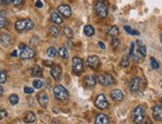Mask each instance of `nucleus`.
<instances>
[{
    "mask_svg": "<svg viewBox=\"0 0 162 124\" xmlns=\"http://www.w3.org/2000/svg\"><path fill=\"white\" fill-rule=\"evenodd\" d=\"M98 80L101 86H109L114 84V79L112 78V75H111L109 73H103L99 75Z\"/></svg>",
    "mask_w": 162,
    "mask_h": 124,
    "instance_id": "6",
    "label": "nucleus"
},
{
    "mask_svg": "<svg viewBox=\"0 0 162 124\" xmlns=\"http://www.w3.org/2000/svg\"><path fill=\"white\" fill-rule=\"evenodd\" d=\"M133 54H134V43H131L130 44V51H129V57L132 58Z\"/></svg>",
    "mask_w": 162,
    "mask_h": 124,
    "instance_id": "39",
    "label": "nucleus"
},
{
    "mask_svg": "<svg viewBox=\"0 0 162 124\" xmlns=\"http://www.w3.org/2000/svg\"><path fill=\"white\" fill-rule=\"evenodd\" d=\"M152 116L155 120L162 121V105H155L152 107Z\"/></svg>",
    "mask_w": 162,
    "mask_h": 124,
    "instance_id": "14",
    "label": "nucleus"
},
{
    "mask_svg": "<svg viewBox=\"0 0 162 124\" xmlns=\"http://www.w3.org/2000/svg\"><path fill=\"white\" fill-rule=\"evenodd\" d=\"M37 100L39 102V104H40L42 107H46L47 104H48V101H49L48 94H47L45 91H41V92H39L37 95Z\"/></svg>",
    "mask_w": 162,
    "mask_h": 124,
    "instance_id": "13",
    "label": "nucleus"
},
{
    "mask_svg": "<svg viewBox=\"0 0 162 124\" xmlns=\"http://www.w3.org/2000/svg\"><path fill=\"white\" fill-rule=\"evenodd\" d=\"M99 1H101V2H103V0H99Z\"/></svg>",
    "mask_w": 162,
    "mask_h": 124,
    "instance_id": "50",
    "label": "nucleus"
},
{
    "mask_svg": "<svg viewBox=\"0 0 162 124\" xmlns=\"http://www.w3.org/2000/svg\"><path fill=\"white\" fill-rule=\"evenodd\" d=\"M145 124H153V122L151 121V119H147V120H146V122H145Z\"/></svg>",
    "mask_w": 162,
    "mask_h": 124,
    "instance_id": "46",
    "label": "nucleus"
},
{
    "mask_svg": "<svg viewBox=\"0 0 162 124\" xmlns=\"http://www.w3.org/2000/svg\"><path fill=\"white\" fill-rule=\"evenodd\" d=\"M145 117V108L143 105H137L132 111V120L135 124H141Z\"/></svg>",
    "mask_w": 162,
    "mask_h": 124,
    "instance_id": "1",
    "label": "nucleus"
},
{
    "mask_svg": "<svg viewBox=\"0 0 162 124\" xmlns=\"http://www.w3.org/2000/svg\"><path fill=\"white\" fill-rule=\"evenodd\" d=\"M85 84L88 88H94L97 84V79L94 75H87L85 78Z\"/></svg>",
    "mask_w": 162,
    "mask_h": 124,
    "instance_id": "18",
    "label": "nucleus"
},
{
    "mask_svg": "<svg viewBox=\"0 0 162 124\" xmlns=\"http://www.w3.org/2000/svg\"><path fill=\"white\" fill-rule=\"evenodd\" d=\"M33 86H34V88H37V90H39V88H41L43 86V82H41L40 80H34Z\"/></svg>",
    "mask_w": 162,
    "mask_h": 124,
    "instance_id": "34",
    "label": "nucleus"
},
{
    "mask_svg": "<svg viewBox=\"0 0 162 124\" xmlns=\"http://www.w3.org/2000/svg\"><path fill=\"white\" fill-rule=\"evenodd\" d=\"M143 58H144V57L142 56L138 51L137 52H134V54H133V56H132V59L134 60V62H136V63H140Z\"/></svg>",
    "mask_w": 162,
    "mask_h": 124,
    "instance_id": "25",
    "label": "nucleus"
},
{
    "mask_svg": "<svg viewBox=\"0 0 162 124\" xmlns=\"http://www.w3.org/2000/svg\"><path fill=\"white\" fill-rule=\"evenodd\" d=\"M12 56H13V57H16V56H17V51L12 52Z\"/></svg>",
    "mask_w": 162,
    "mask_h": 124,
    "instance_id": "48",
    "label": "nucleus"
},
{
    "mask_svg": "<svg viewBox=\"0 0 162 124\" xmlns=\"http://www.w3.org/2000/svg\"><path fill=\"white\" fill-rule=\"evenodd\" d=\"M35 5H36V7L41 8L43 6V3L41 2V0H37V1H36V3H35Z\"/></svg>",
    "mask_w": 162,
    "mask_h": 124,
    "instance_id": "42",
    "label": "nucleus"
},
{
    "mask_svg": "<svg viewBox=\"0 0 162 124\" xmlns=\"http://www.w3.org/2000/svg\"><path fill=\"white\" fill-rule=\"evenodd\" d=\"M33 27L34 23L30 19H21V20H18L15 23V29L19 32L30 31V30L33 29Z\"/></svg>",
    "mask_w": 162,
    "mask_h": 124,
    "instance_id": "2",
    "label": "nucleus"
},
{
    "mask_svg": "<svg viewBox=\"0 0 162 124\" xmlns=\"http://www.w3.org/2000/svg\"><path fill=\"white\" fill-rule=\"evenodd\" d=\"M44 65L46 67H51V66H53V63L50 62V61H44Z\"/></svg>",
    "mask_w": 162,
    "mask_h": 124,
    "instance_id": "43",
    "label": "nucleus"
},
{
    "mask_svg": "<svg viewBox=\"0 0 162 124\" xmlns=\"http://www.w3.org/2000/svg\"><path fill=\"white\" fill-rule=\"evenodd\" d=\"M72 68H73V71H74L76 75H80L83 71V68H84V63L82 61V59H80L79 57H75L73 59Z\"/></svg>",
    "mask_w": 162,
    "mask_h": 124,
    "instance_id": "8",
    "label": "nucleus"
},
{
    "mask_svg": "<svg viewBox=\"0 0 162 124\" xmlns=\"http://www.w3.org/2000/svg\"><path fill=\"white\" fill-rule=\"evenodd\" d=\"M111 96L112 98V100L115 102H122L124 98V94L120 90L115 88V90H112L111 92Z\"/></svg>",
    "mask_w": 162,
    "mask_h": 124,
    "instance_id": "12",
    "label": "nucleus"
},
{
    "mask_svg": "<svg viewBox=\"0 0 162 124\" xmlns=\"http://www.w3.org/2000/svg\"><path fill=\"white\" fill-rule=\"evenodd\" d=\"M120 65H122V67H124V68L128 67V65H129V56L125 55V56L122 57V62H120Z\"/></svg>",
    "mask_w": 162,
    "mask_h": 124,
    "instance_id": "27",
    "label": "nucleus"
},
{
    "mask_svg": "<svg viewBox=\"0 0 162 124\" xmlns=\"http://www.w3.org/2000/svg\"><path fill=\"white\" fill-rule=\"evenodd\" d=\"M51 75L54 78V80L59 82L62 79V68L59 65H55L51 69Z\"/></svg>",
    "mask_w": 162,
    "mask_h": 124,
    "instance_id": "11",
    "label": "nucleus"
},
{
    "mask_svg": "<svg viewBox=\"0 0 162 124\" xmlns=\"http://www.w3.org/2000/svg\"><path fill=\"white\" fill-rule=\"evenodd\" d=\"M143 84H144V80L142 78L134 77L130 80V82H129L128 88L131 92H138V91H140L142 90Z\"/></svg>",
    "mask_w": 162,
    "mask_h": 124,
    "instance_id": "3",
    "label": "nucleus"
},
{
    "mask_svg": "<svg viewBox=\"0 0 162 124\" xmlns=\"http://www.w3.org/2000/svg\"><path fill=\"white\" fill-rule=\"evenodd\" d=\"M161 101H162V99H161Z\"/></svg>",
    "mask_w": 162,
    "mask_h": 124,
    "instance_id": "51",
    "label": "nucleus"
},
{
    "mask_svg": "<svg viewBox=\"0 0 162 124\" xmlns=\"http://www.w3.org/2000/svg\"><path fill=\"white\" fill-rule=\"evenodd\" d=\"M160 42H161V44H162V34L160 35Z\"/></svg>",
    "mask_w": 162,
    "mask_h": 124,
    "instance_id": "49",
    "label": "nucleus"
},
{
    "mask_svg": "<svg viewBox=\"0 0 162 124\" xmlns=\"http://www.w3.org/2000/svg\"><path fill=\"white\" fill-rule=\"evenodd\" d=\"M2 4H5V5H8L9 3H11V0H1Z\"/></svg>",
    "mask_w": 162,
    "mask_h": 124,
    "instance_id": "44",
    "label": "nucleus"
},
{
    "mask_svg": "<svg viewBox=\"0 0 162 124\" xmlns=\"http://www.w3.org/2000/svg\"><path fill=\"white\" fill-rule=\"evenodd\" d=\"M9 101H10V103L13 104V105L17 104V103H18V101H19L18 95H17V94H11L9 96Z\"/></svg>",
    "mask_w": 162,
    "mask_h": 124,
    "instance_id": "30",
    "label": "nucleus"
},
{
    "mask_svg": "<svg viewBox=\"0 0 162 124\" xmlns=\"http://www.w3.org/2000/svg\"><path fill=\"white\" fill-rule=\"evenodd\" d=\"M95 11L101 18H105L107 16V7L103 2L98 1L95 5Z\"/></svg>",
    "mask_w": 162,
    "mask_h": 124,
    "instance_id": "7",
    "label": "nucleus"
},
{
    "mask_svg": "<svg viewBox=\"0 0 162 124\" xmlns=\"http://www.w3.org/2000/svg\"><path fill=\"white\" fill-rule=\"evenodd\" d=\"M124 28V30H125V31H126L128 34H130V35H139V33H138L137 31H134V30H132L130 27H129V26H126V25H125Z\"/></svg>",
    "mask_w": 162,
    "mask_h": 124,
    "instance_id": "35",
    "label": "nucleus"
},
{
    "mask_svg": "<svg viewBox=\"0 0 162 124\" xmlns=\"http://www.w3.org/2000/svg\"><path fill=\"white\" fill-rule=\"evenodd\" d=\"M84 33H85V35H87L88 37H90L92 36V35L95 34V29L92 26L90 25H87L84 27Z\"/></svg>",
    "mask_w": 162,
    "mask_h": 124,
    "instance_id": "21",
    "label": "nucleus"
},
{
    "mask_svg": "<svg viewBox=\"0 0 162 124\" xmlns=\"http://www.w3.org/2000/svg\"><path fill=\"white\" fill-rule=\"evenodd\" d=\"M150 64H151V68H152L153 69H157L159 68V64L157 63V61L155 60L153 57H151L150 58Z\"/></svg>",
    "mask_w": 162,
    "mask_h": 124,
    "instance_id": "33",
    "label": "nucleus"
},
{
    "mask_svg": "<svg viewBox=\"0 0 162 124\" xmlns=\"http://www.w3.org/2000/svg\"><path fill=\"white\" fill-rule=\"evenodd\" d=\"M6 25H7V19L2 13H0V29L5 28Z\"/></svg>",
    "mask_w": 162,
    "mask_h": 124,
    "instance_id": "26",
    "label": "nucleus"
},
{
    "mask_svg": "<svg viewBox=\"0 0 162 124\" xmlns=\"http://www.w3.org/2000/svg\"><path fill=\"white\" fill-rule=\"evenodd\" d=\"M10 36L7 34H2L1 35V43L3 44L5 47H8V45L10 44Z\"/></svg>",
    "mask_w": 162,
    "mask_h": 124,
    "instance_id": "22",
    "label": "nucleus"
},
{
    "mask_svg": "<svg viewBox=\"0 0 162 124\" xmlns=\"http://www.w3.org/2000/svg\"><path fill=\"white\" fill-rule=\"evenodd\" d=\"M6 116H7V112L4 109H0V119L4 118V117H6Z\"/></svg>",
    "mask_w": 162,
    "mask_h": 124,
    "instance_id": "41",
    "label": "nucleus"
},
{
    "mask_svg": "<svg viewBox=\"0 0 162 124\" xmlns=\"http://www.w3.org/2000/svg\"><path fill=\"white\" fill-rule=\"evenodd\" d=\"M22 2H23V0H11V3L14 4L15 6L21 5V4H22Z\"/></svg>",
    "mask_w": 162,
    "mask_h": 124,
    "instance_id": "40",
    "label": "nucleus"
},
{
    "mask_svg": "<svg viewBox=\"0 0 162 124\" xmlns=\"http://www.w3.org/2000/svg\"><path fill=\"white\" fill-rule=\"evenodd\" d=\"M2 94H3V88L0 86V95H2Z\"/></svg>",
    "mask_w": 162,
    "mask_h": 124,
    "instance_id": "47",
    "label": "nucleus"
},
{
    "mask_svg": "<svg viewBox=\"0 0 162 124\" xmlns=\"http://www.w3.org/2000/svg\"><path fill=\"white\" fill-rule=\"evenodd\" d=\"M138 52H139L140 54H141L143 57L146 56V47L144 45H139L138 46Z\"/></svg>",
    "mask_w": 162,
    "mask_h": 124,
    "instance_id": "36",
    "label": "nucleus"
},
{
    "mask_svg": "<svg viewBox=\"0 0 162 124\" xmlns=\"http://www.w3.org/2000/svg\"><path fill=\"white\" fill-rule=\"evenodd\" d=\"M95 124H109V119L105 114L100 113V114L97 115Z\"/></svg>",
    "mask_w": 162,
    "mask_h": 124,
    "instance_id": "16",
    "label": "nucleus"
},
{
    "mask_svg": "<svg viewBox=\"0 0 162 124\" xmlns=\"http://www.w3.org/2000/svg\"><path fill=\"white\" fill-rule=\"evenodd\" d=\"M50 33H51V35H53L54 37H58L60 34L59 28H58L57 26H51L50 27Z\"/></svg>",
    "mask_w": 162,
    "mask_h": 124,
    "instance_id": "29",
    "label": "nucleus"
},
{
    "mask_svg": "<svg viewBox=\"0 0 162 124\" xmlns=\"http://www.w3.org/2000/svg\"><path fill=\"white\" fill-rule=\"evenodd\" d=\"M57 51H56V49L54 47H50L48 50H47V55L49 57H51V58H54V57H56L57 55Z\"/></svg>",
    "mask_w": 162,
    "mask_h": 124,
    "instance_id": "31",
    "label": "nucleus"
},
{
    "mask_svg": "<svg viewBox=\"0 0 162 124\" xmlns=\"http://www.w3.org/2000/svg\"><path fill=\"white\" fill-rule=\"evenodd\" d=\"M64 34L67 36V38H69V39L73 38V30L71 29L69 26H66V27L64 28Z\"/></svg>",
    "mask_w": 162,
    "mask_h": 124,
    "instance_id": "28",
    "label": "nucleus"
},
{
    "mask_svg": "<svg viewBox=\"0 0 162 124\" xmlns=\"http://www.w3.org/2000/svg\"><path fill=\"white\" fill-rule=\"evenodd\" d=\"M118 33H119V31H118V28L116 27V26H111V27L109 29V35H111V36L113 37V38L117 37Z\"/></svg>",
    "mask_w": 162,
    "mask_h": 124,
    "instance_id": "23",
    "label": "nucleus"
},
{
    "mask_svg": "<svg viewBox=\"0 0 162 124\" xmlns=\"http://www.w3.org/2000/svg\"><path fill=\"white\" fill-rule=\"evenodd\" d=\"M35 120H36V115L34 114V113L32 112V111H28L25 114L24 121H25L26 123H33Z\"/></svg>",
    "mask_w": 162,
    "mask_h": 124,
    "instance_id": "19",
    "label": "nucleus"
},
{
    "mask_svg": "<svg viewBox=\"0 0 162 124\" xmlns=\"http://www.w3.org/2000/svg\"><path fill=\"white\" fill-rule=\"evenodd\" d=\"M111 46L113 48H117L118 46H119V40H118L117 38H112V41H111Z\"/></svg>",
    "mask_w": 162,
    "mask_h": 124,
    "instance_id": "37",
    "label": "nucleus"
},
{
    "mask_svg": "<svg viewBox=\"0 0 162 124\" xmlns=\"http://www.w3.org/2000/svg\"><path fill=\"white\" fill-rule=\"evenodd\" d=\"M99 47L101 48V49H105V45L103 42H99Z\"/></svg>",
    "mask_w": 162,
    "mask_h": 124,
    "instance_id": "45",
    "label": "nucleus"
},
{
    "mask_svg": "<svg viewBox=\"0 0 162 124\" xmlns=\"http://www.w3.org/2000/svg\"><path fill=\"white\" fill-rule=\"evenodd\" d=\"M42 75H43L42 69H41L38 65L34 66V68L32 69V75L35 78H40V77H42Z\"/></svg>",
    "mask_w": 162,
    "mask_h": 124,
    "instance_id": "20",
    "label": "nucleus"
},
{
    "mask_svg": "<svg viewBox=\"0 0 162 124\" xmlns=\"http://www.w3.org/2000/svg\"><path fill=\"white\" fill-rule=\"evenodd\" d=\"M58 54H59V56L63 59H67L69 57V53H68V51H67V49L65 47L60 48L59 51H58Z\"/></svg>",
    "mask_w": 162,
    "mask_h": 124,
    "instance_id": "24",
    "label": "nucleus"
},
{
    "mask_svg": "<svg viewBox=\"0 0 162 124\" xmlns=\"http://www.w3.org/2000/svg\"><path fill=\"white\" fill-rule=\"evenodd\" d=\"M19 49L21 50L20 52V57L21 59H23V60H26V59H32L35 57V51H34L33 49H31L30 47H27L26 45L24 44H21L19 46Z\"/></svg>",
    "mask_w": 162,
    "mask_h": 124,
    "instance_id": "5",
    "label": "nucleus"
},
{
    "mask_svg": "<svg viewBox=\"0 0 162 124\" xmlns=\"http://www.w3.org/2000/svg\"><path fill=\"white\" fill-rule=\"evenodd\" d=\"M34 88H29V86H26L24 88V92L27 93V94H30V93H33Z\"/></svg>",
    "mask_w": 162,
    "mask_h": 124,
    "instance_id": "38",
    "label": "nucleus"
},
{
    "mask_svg": "<svg viewBox=\"0 0 162 124\" xmlns=\"http://www.w3.org/2000/svg\"><path fill=\"white\" fill-rule=\"evenodd\" d=\"M95 104L100 109H107L109 107V101H107V99L105 98V96L103 94H99L97 96Z\"/></svg>",
    "mask_w": 162,
    "mask_h": 124,
    "instance_id": "9",
    "label": "nucleus"
},
{
    "mask_svg": "<svg viewBox=\"0 0 162 124\" xmlns=\"http://www.w3.org/2000/svg\"><path fill=\"white\" fill-rule=\"evenodd\" d=\"M7 80V75L3 69H0V84H4Z\"/></svg>",
    "mask_w": 162,
    "mask_h": 124,
    "instance_id": "32",
    "label": "nucleus"
},
{
    "mask_svg": "<svg viewBox=\"0 0 162 124\" xmlns=\"http://www.w3.org/2000/svg\"><path fill=\"white\" fill-rule=\"evenodd\" d=\"M100 64H101L100 59H99V57H97V56H90L87 60V65L92 69H98L99 67H100Z\"/></svg>",
    "mask_w": 162,
    "mask_h": 124,
    "instance_id": "10",
    "label": "nucleus"
},
{
    "mask_svg": "<svg viewBox=\"0 0 162 124\" xmlns=\"http://www.w3.org/2000/svg\"><path fill=\"white\" fill-rule=\"evenodd\" d=\"M54 95L59 100H67L69 98V91L63 86L58 84L54 88Z\"/></svg>",
    "mask_w": 162,
    "mask_h": 124,
    "instance_id": "4",
    "label": "nucleus"
},
{
    "mask_svg": "<svg viewBox=\"0 0 162 124\" xmlns=\"http://www.w3.org/2000/svg\"><path fill=\"white\" fill-rule=\"evenodd\" d=\"M58 12L65 17H70L71 15H72V9H71L70 6L66 5V4L60 5L59 7H58Z\"/></svg>",
    "mask_w": 162,
    "mask_h": 124,
    "instance_id": "15",
    "label": "nucleus"
},
{
    "mask_svg": "<svg viewBox=\"0 0 162 124\" xmlns=\"http://www.w3.org/2000/svg\"><path fill=\"white\" fill-rule=\"evenodd\" d=\"M50 18L52 20V22H54L55 24H62L63 23V18L59 12L57 11H52Z\"/></svg>",
    "mask_w": 162,
    "mask_h": 124,
    "instance_id": "17",
    "label": "nucleus"
}]
</instances>
